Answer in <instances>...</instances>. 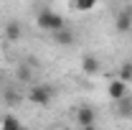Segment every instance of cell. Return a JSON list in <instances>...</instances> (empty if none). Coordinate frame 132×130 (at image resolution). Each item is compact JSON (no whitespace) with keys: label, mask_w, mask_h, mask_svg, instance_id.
Masks as SVG:
<instances>
[{"label":"cell","mask_w":132,"mask_h":130,"mask_svg":"<svg viewBox=\"0 0 132 130\" xmlns=\"http://www.w3.org/2000/svg\"><path fill=\"white\" fill-rule=\"evenodd\" d=\"M53 38H56V44H64V46H71L76 38H74V31L69 28V26H64V28H59V31L53 33Z\"/></svg>","instance_id":"7"},{"label":"cell","mask_w":132,"mask_h":130,"mask_svg":"<svg viewBox=\"0 0 132 130\" xmlns=\"http://www.w3.org/2000/svg\"><path fill=\"white\" fill-rule=\"evenodd\" d=\"M5 38H8V41H20V38H23V26H20V20H8V23H5Z\"/></svg>","instance_id":"6"},{"label":"cell","mask_w":132,"mask_h":130,"mask_svg":"<svg viewBox=\"0 0 132 130\" xmlns=\"http://www.w3.org/2000/svg\"><path fill=\"white\" fill-rule=\"evenodd\" d=\"M0 125H3L5 130H20L23 128V122L18 120L15 115H3V117H0Z\"/></svg>","instance_id":"9"},{"label":"cell","mask_w":132,"mask_h":130,"mask_svg":"<svg viewBox=\"0 0 132 130\" xmlns=\"http://www.w3.org/2000/svg\"><path fill=\"white\" fill-rule=\"evenodd\" d=\"M76 125L79 128H94L97 125V112L92 107H79L76 110Z\"/></svg>","instance_id":"5"},{"label":"cell","mask_w":132,"mask_h":130,"mask_svg":"<svg viewBox=\"0 0 132 130\" xmlns=\"http://www.w3.org/2000/svg\"><path fill=\"white\" fill-rule=\"evenodd\" d=\"M51 99H53V87L51 84H33L28 89V102L38 105V107L51 105Z\"/></svg>","instance_id":"2"},{"label":"cell","mask_w":132,"mask_h":130,"mask_svg":"<svg viewBox=\"0 0 132 130\" xmlns=\"http://www.w3.org/2000/svg\"><path fill=\"white\" fill-rule=\"evenodd\" d=\"M36 26L41 28V31H46V33H56L59 28H64L66 26V20L64 16H59V13H53V10H41L38 16H36Z\"/></svg>","instance_id":"1"},{"label":"cell","mask_w":132,"mask_h":130,"mask_svg":"<svg viewBox=\"0 0 132 130\" xmlns=\"http://www.w3.org/2000/svg\"><path fill=\"white\" fill-rule=\"evenodd\" d=\"M81 69L86 71V74H97L99 69H102V61H99L97 56H92V54H86L81 59Z\"/></svg>","instance_id":"8"},{"label":"cell","mask_w":132,"mask_h":130,"mask_svg":"<svg viewBox=\"0 0 132 130\" xmlns=\"http://www.w3.org/2000/svg\"><path fill=\"white\" fill-rule=\"evenodd\" d=\"M18 79H20V82H28V79H31V71H28V66H20V69H18Z\"/></svg>","instance_id":"12"},{"label":"cell","mask_w":132,"mask_h":130,"mask_svg":"<svg viewBox=\"0 0 132 130\" xmlns=\"http://www.w3.org/2000/svg\"><path fill=\"white\" fill-rule=\"evenodd\" d=\"M117 77H119V79H125V82H132V61H125V64L119 66Z\"/></svg>","instance_id":"11"},{"label":"cell","mask_w":132,"mask_h":130,"mask_svg":"<svg viewBox=\"0 0 132 130\" xmlns=\"http://www.w3.org/2000/svg\"><path fill=\"white\" fill-rule=\"evenodd\" d=\"M94 8H97V0H74V10H79V13H89Z\"/></svg>","instance_id":"10"},{"label":"cell","mask_w":132,"mask_h":130,"mask_svg":"<svg viewBox=\"0 0 132 130\" xmlns=\"http://www.w3.org/2000/svg\"><path fill=\"white\" fill-rule=\"evenodd\" d=\"M114 31L119 36H125V33H132V10L130 8H122L114 18Z\"/></svg>","instance_id":"4"},{"label":"cell","mask_w":132,"mask_h":130,"mask_svg":"<svg viewBox=\"0 0 132 130\" xmlns=\"http://www.w3.org/2000/svg\"><path fill=\"white\" fill-rule=\"evenodd\" d=\"M107 97L112 99V102L130 97V82H125V79H119V77H114V79L107 84Z\"/></svg>","instance_id":"3"}]
</instances>
